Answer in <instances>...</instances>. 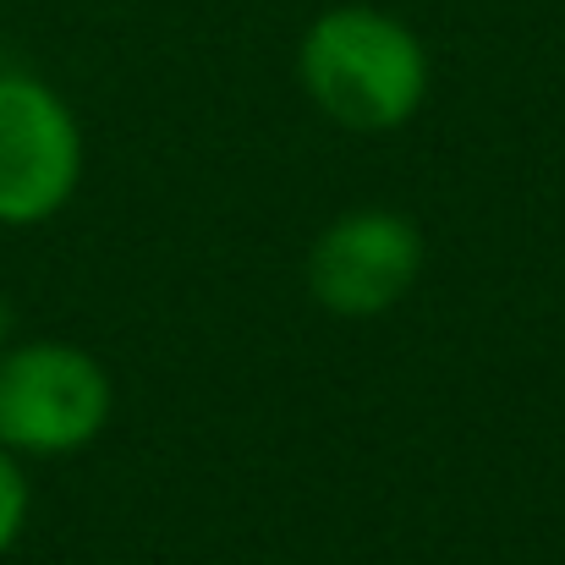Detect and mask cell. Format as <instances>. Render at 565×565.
I'll return each mask as SVG.
<instances>
[{"mask_svg":"<svg viewBox=\"0 0 565 565\" xmlns=\"http://www.w3.org/2000/svg\"><path fill=\"white\" fill-rule=\"evenodd\" d=\"M297 83L341 132H395L428 99V50L379 6H330L297 44Z\"/></svg>","mask_w":565,"mask_h":565,"instance_id":"obj_1","label":"cell"},{"mask_svg":"<svg viewBox=\"0 0 565 565\" xmlns=\"http://www.w3.org/2000/svg\"><path fill=\"white\" fill-rule=\"evenodd\" d=\"M428 264L417 220L401 209H347L308 247V291L335 319H379L406 302Z\"/></svg>","mask_w":565,"mask_h":565,"instance_id":"obj_4","label":"cell"},{"mask_svg":"<svg viewBox=\"0 0 565 565\" xmlns=\"http://www.w3.org/2000/svg\"><path fill=\"white\" fill-rule=\"evenodd\" d=\"M77 182L83 127L72 105L28 72H0V225L28 231L55 220Z\"/></svg>","mask_w":565,"mask_h":565,"instance_id":"obj_3","label":"cell"},{"mask_svg":"<svg viewBox=\"0 0 565 565\" xmlns=\"http://www.w3.org/2000/svg\"><path fill=\"white\" fill-rule=\"evenodd\" d=\"M116 412V384L77 341H11L0 352V445L11 456L88 450Z\"/></svg>","mask_w":565,"mask_h":565,"instance_id":"obj_2","label":"cell"},{"mask_svg":"<svg viewBox=\"0 0 565 565\" xmlns=\"http://www.w3.org/2000/svg\"><path fill=\"white\" fill-rule=\"evenodd\" d=\"M6 347H11V308L0 302V352H6Z\"/></svg>","mask_w":565,"mask_h":565,"instance_id":"obj_6","label":"cell"},{"mask_svg":"<svg viewBox=\"0 0 565 565\" xmlns=\"http://www.w3.org/2000/svg\"><path fill=\"white\" fill-rule=\"evenodd\" d=\"M28 472L17 467V456L0 445V561L17 550L22 527H28Z\"/></svg>","mask_w":565,"mask_h":565,"instance_id":"obj_5","label":"cell"}]
</instances>
